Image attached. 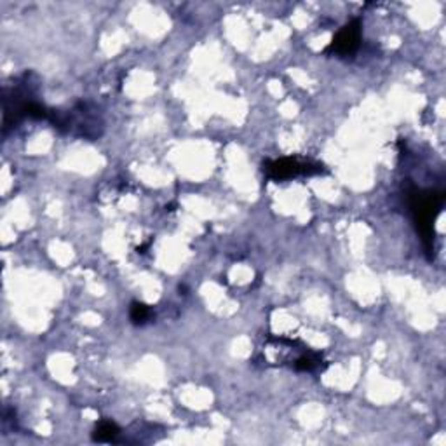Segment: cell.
Wrapping results in <instances>:
<instances>
[{
  "label": "cell",
  "mask_w": 446,
  "mask_h": 446,
  "mask_svg": "<svg viewBox=\"0 0 446 446\" xmlns=\"http://www.w3.org/2000/svg\"><path fill=\"white\" fill-rule=\"evenodd\" d=\"M443 193H432L429 192L427 196H420V193H415L413 196V213L415 220H417V225L420 229L422 236L427 243H432V221H434L436 213L439 211L443 204Z\"/></svg>",
  "instance_id": "1"
},
{
  "label": "cell",
  "mask_w": 446,
  "mask_h": 446,
  "mask_svg": "<svg viewBox=\"0 0 446 446\" xmlns=\"http://www.w3.org/2000/svg\"><path fill=\"white\" fill-rule=\"evenodd\" d=\"M359 42H361V23H359V19H354V22L345 25L344 29L337 33L333 42L328 47V53L347 56V54H352L358 49Z\"/></svg>",
  "instance_id": "2"
},
{
  "label": "cell",
  "mask_w": 446,
  "mask_h": 446,
  "mask_svg": "<svg viewBox=\"0 0 446 446\" xmlns=\"http://www.w3.org/2000/svg\"><path fill=\"white\" fill-rule=\"evenodd\" d=\"M267 175L274 180H288L298 175H312V173H319L321 166L303 164L296 159H281V161L269 162L267 164Z\"/></svg>",
  "instance_id": "3"
},
{
  "label": "cell",
  "mask_w": 446,
  "mask_h": 446,
  "mask_svg": "<svg viewBox=\"0 0 446 446\" xmlns=\"http://www.w3.org/2000/svg\"><path fill=\"white\" fill-rule=\"evenodd\" d=\"M119 432H120V429L117 427L113 422L103 420V422H99L98 427L95 429L93 439L98 443H112V441H116L117 436H119Z\"/></svg>",
  "instance_id": "4"
},
{
  "label": "cell",
  "mask_w": 446,
  "mask_h": 446,
  "mask_svg": "<svg viewBox=\"0 0 446 446\" xmlns=\"http://www.w3.org/2000/svg\"><path fill=\"white\" fill-rule=\"evenodd\" d=\"M317 366H321V358L314 352H307V354L300 356L295 361V368L300 369V372H312Z\"/></svg>",
  "instance_id": "5"
},
{
  "label": "cell",
  "mask_w": 446,
  "mask_h": 446,
  "mask_svg": "<svg viewBox=\"0 0 446 446\" xmlns=\"http://www.w3.org/2000/svg\"><path fill=\"white\" fill-rule=\"evenodd\" d=\"M129 316H131V321H133L134 324H143L145 321L150 317V309H148L145 303L134 302L133 305H131Z\"/></svg>",
  "instance_id": "6"
}]
</instances>
